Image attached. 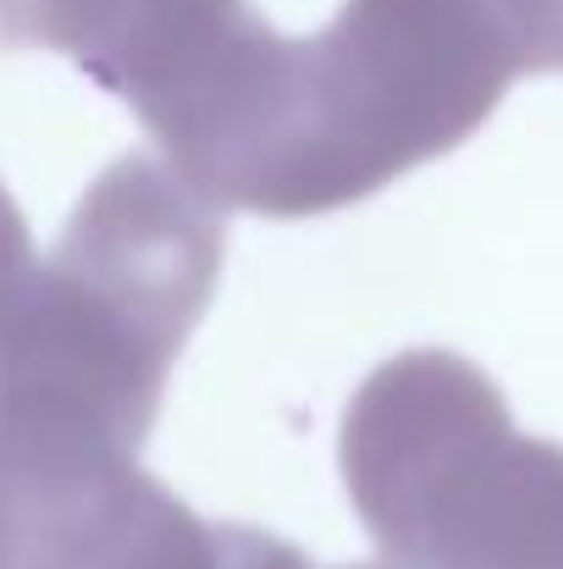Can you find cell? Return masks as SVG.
Wrapping results in <instances>:
<instances>
[{
	"label": "cell",
	"mask_w": 563,
	"mask_h": 569,
	"mask_svg": "<svg viewBox=\"0 0 563 569\" xmlns=\"http://www.w3.org/2000/svg\"><path fill=\"white\" fill-rule=\"evenodd\" d=\"M39 260V249H33V232H28V216L17 210V199L6 193L0 183V305L17 293V282L28 277V266Z\"/></svg>",
	"instance_id": "6"
},
{
	"label": "cell",
	"mask_w": 563,
	"mask_h": 569,
	"mask_svg": "<svg viewBox=\"0 0 563 569\" xmlns=\"http://www.w3.org/2000/svg\"><path fill=\"white\" fill-rule=\"evenodd\" d=\"M221 569H315L293 542L254 531V526H215ZM343 569H386V565H343Z\"/></svg>",
	"instance_id": "5"
},
{
	"label": "cell",
	"mask_w": 563,
	"mask_h": 569,
	"mask_svg": "<svg viewBox=\"0 0 563 569\" xmlns=\"http://www.w3.org/2000/svg\"><path fill=\"white\" fill-rule=\"evenodd\" d=\"M221 249V204L144 150L117 156L0 305V426L139 459Z\"/></svg>",
	"instance_id": "2"
},
{
	"label": "cell",
	"mask_w": 563,
	"mask_h": 569,
	"mask_svg": "<svg viewBox=\"0 0 563 569\" xmlns=\"http://www.w3.org/2000/svg\"><path fill=\"white\" fill-rule=\"evenodd\" d=\"M0 569H221V548L139 459L0 426Z\"/></svg>",
	"instance_id": "4"
},
{
	"label": "cell",
	"mask_w": 563,
	"mask_h": 569,
	"mask_svg": "<svg viewBox=\"0 0 563 569\" xmlns=\"http://www.w3.org/2000/svg\"><path fill=\"white\" fill-rule=\"evenodd\" d=\"M343 487L386 569H563V442L448 349L381 360L343 409Z\"/></svg>",
	"instance_id": "3"
},
{
	"label": "cell",
	"mask_w": 563,
	"mask_h": 569,
	"mask_svg": "<svg viewBox=\"0 0 563 569\" xmlns=\"http://www.w3.org/2000/svg\"><path fill=\"white\" fill-rule=\"evenodd\" d=\"M563 67V0H349L310 39H271L204 199L326 216L453 156L514 78Z\"/></svg>",
	"instance_id": "1"
}]
</instances>
